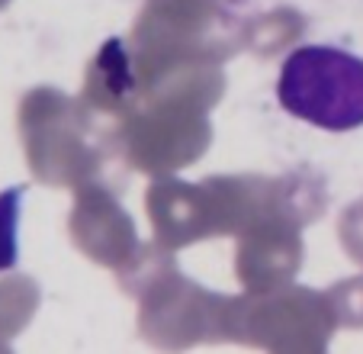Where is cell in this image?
Wrapping results in <instances>:
<instances>
[{"label": "cell", "mask_w": 363, "mask_h": 354, "mask_svg": "<svg viewBox=\"0 0 363 354\" xmlns=\"http://www.w3.org/2000/svg\"><path fill=\"white\" fill-rule=\"evenodd\" d=\"M26 187H10L0 193V274L20 264V210Z\"/></svg>", "instance_id": "obj_2"}, {"label": "cell", "mask_w": 363, "mask_h": 354, "mask_svg": "<svg viewBox=\"0 0 363 354\" xmlns=\"http://www.w3.org/2000/svg\"><path fill=\"white\" fill-rule=\"evenodd\" d=\"M277 100L296 119L325 132L363 126V58L337 45H302L277 77Z\"/></svg>", "instance_id": "obj_1"}]
</instances>
